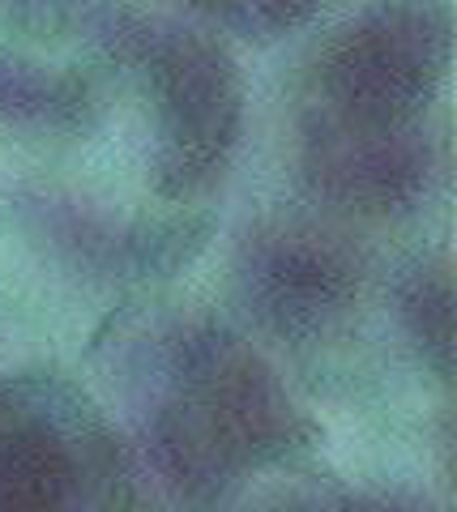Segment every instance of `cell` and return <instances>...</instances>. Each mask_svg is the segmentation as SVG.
<instances>
[{
  "mask_svg": "<svg viewBox=\"0 0 457 512\" xmlns=\"http://www.w3.org/2000/svg\"><path fill=\"white\" fill-rule=\"evenodd\" d=\"M295 410L257 350L227 329H188L171 346V393L154 419V453L188 491H210L240 466L274 461L304 440Z\"/></svg>",
  "mask_w": 457,
  "mask_h": 512,
  "instance_id": "6da1fadb",
  "label": "cell"
},
{
  "mask_svg": "<svg viewBox=\"0 0 457 512\" xmlns=\"http://www.w3.org/2000/svg\"><path fill=\"white\" fill-rule=\"evenodd\" d=\"M141 60L159 99L154 184L171 201L206 192L227 171L244 120L240 69L223 43L193 30H146Z\"/></svg>",
  "mask_w": 457,
  "mask_h": 512,
  "instance_id": "7a4b0ae2",
  "label": "cell"
},
{
  "mask_svg": "<svg viewBox=\"0 0 457 512\" xmlns=\"http://www.w3.org/2000/svg\"><path fill=\"white\" fill-rule=\"evenodd\" d=\"M449 64V13L436 0H381L329 43L321 107L415 124Z\"/></svg>",
  "mask_w": 457,
  "mask_h": 512,
  "instance_id": "3957f363",
  "label": "cell"
},
{
  "mask_svg": "<svg viewBox=\"0 0 457 512\" xmlns=\"http://www.w3.org/2000/svg\"><path fill=\"white\" fill-rule=\"evenodd\" d=\"M304 175L355 214H398L428 192L432 150L415 124L342 116L317 103L304 128Z\"/></svg>",
  "mask_w": 457,
  "mask_h": 512,
  "instance_id": "277c9868",
  "label": "cell"
},
{
  "mask_svg": "<svg viewBox=\"0 0 457 512\" xmlns=\"http://www.w3.org/2000/svg\"><path fill=\"white\" fill-rule=\"evenodd\" d=\"M240 282L248 303L274 333L321 338L355 308L359 261L325 231L270 227L248 235Z\"/></svg>",
  "mask_w": 457,
  "mask_h": 512,
  "instance_id": "5b68a950",
  "label": "cell"
},
{
  "mask_svg": "<svg viewBox=\"0 0 457 512\" xmlns=\"http://www.w3.org/2000/svg\"><path fill=\"white\" fill-rule=\"evenodd\" d=\"M73 453L39 419H0V512H65Z\"/></svg>",
  "mask_w": 457,
  "mask_h": 512,
  "instance_id": "8992f818",
  "label": "cell"
},
{
  "mask_svg": "<svg viewBox=\"0 0 457 512\" xmlns=\"http://www.w3.org/2000/svg\"><path fill=\"white\" fill-rule=\"evenodd\" d=\"M90 90L82 77L52 64L0 56V124L30 133H69L90 116Z\"/></svg>",
  "mask_w": 457,
  "mask_h": 512,
  "instance_id": "52a82bcc",
  "label": "cell"
},
{
  "mask_svg": "<svg viewBox=\"0 0 457 512\" xmlns=\"http://www.w3.org/2000/svg\"><path fill=\"white\" fill-rule=\"evenodd\" d=\"M402 316H406V325H411L415 342L423 346V355H428L440 372H449V363H453V282H449L445 265L415 274V282L406 286V295H402Z\"/></svg>",
  "mask_w": 457,
  "mask_h": 512,
  "instance_id": "ba28073f",
  "label": "cell"
},
{
  "mask_svg": "<svg viewBox=\"0 0 457 512\" xmlns=\"http://www.w3.org/2000/svg\"><path fill=\"white\" fill-rule=\"evenodd\" d=\"M188 9L206 13L210 22L235 30L248 39H278L287 30H299L321 0H184Z\"/></svg>",
  "mask_w": 457,
  "mask_h": 512,
  "instance_id": "9c48e42d",
  "label": "cell"
},
{
  "mask_svg": "<svg viewBox=\"0 0 457 512\" xmlns=\"http://www.w3.org/2000/svg\"><path fill=\"white\" fill-rule=\"evenodd\" d=\"M0 5H13V0H0Z\"/></svg>",
  "mask_w": 457,
  "mask_h": 512,
  "instance_id": "30bf717a",
  "label": "cell"
}]
</instances>
